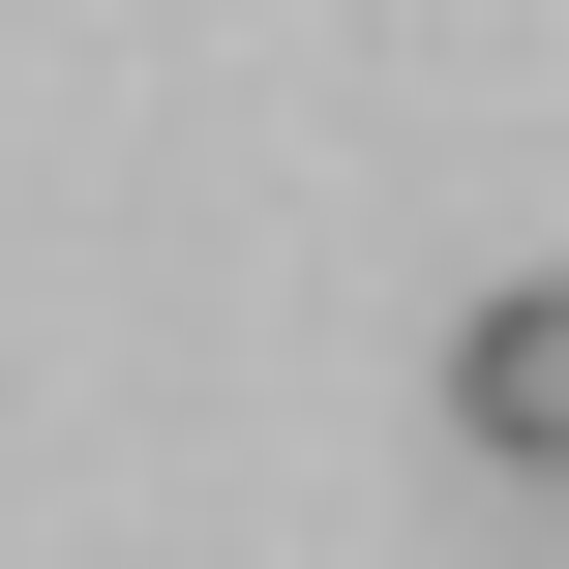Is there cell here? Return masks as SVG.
Wrapping results in <instances>:
<instances>
[{
    "mask_svg": "<svg viewBox=\"0 0 569 569\" xmlns=\"http://www.w3.org/2000/svg\"><path fill=\"white\" fill-rule=\"evenodd\" d=\"M450 450H480L510 510H569V270H480V300H450Z\"/></svg>",
    "mask_w": 569,
    "mask_h": 569,
    "instance_id": "obj_1",
    "label": "cell"
}]
</instances>
